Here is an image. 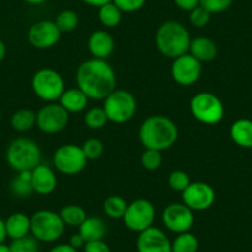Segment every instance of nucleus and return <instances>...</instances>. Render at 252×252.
<instances>
[{"mask_svg": "<svg viewBox=\"0 0 252 252\" xmlns=\"http://www.w3.org/2000/svg\"><path fill=\"white\" fill-rule=\"evenodd\" d=\"M10 188L15 197H30L33 193L32 184H31V172H19L18 176L11 181Z\"/></svg>", "mask_w": 252, "mask_h": 252, "instance_id": "26", "label": "nucleus"}, {"mask_svg": "<svg viewBox=\"0 0 252 252\" xmlns=\"http://www.w3.org/2000/svg\"><path fill=\"white\" fill-rule=\"evenodd\" d=\"M6 230H5V220L0 218V244H3L6 239Z\"/></svg>", "mask_w": 252, "mask_h": 252, "instance_id": "44", "label": "nucleus"}, {"mask_svg": "<svg viewBox=\"0 0 252 252\" xmlns=\"http://www.w3.org/2000/svg\"><path fill=\"white\" fill-rule=\"evenodd\" d=\"M84 4H87V5L89 6H93V8H101L103 5H105V4L108 3H111L113 0H82Z\"/></svg>", "mask_w": 252, "mask_h": 252, "instance_id": "43", "label": "nucleus"}, {"mask_svg": "<svg viewBox=\"0 0 252 252\" xmlns=\"http://www.w3.org/2000/svg\"><path fill=\"white\" fill-rule=\"evenodd\" d=\"M99 20L105 28H115L120 24L123 18V11L111 1L99 8Z\"/></svg>", "mask_w": 252, "mask_h": 252, "instance_id": "29", "label": "nucleus"}, {"mask_svg": "<svg viewBox=\"0 0 252 252\" xmlns=\"http://www.w3.org/2000/svg\"><path fill=\"white\" fill-rule=\"evenodd\" d=\"M113 3L123 13H135L144 8L146 0H113Z\"/></svg>", "mask_w": 252, "mask_h": 252, "instance_id": "38", "label": "nucleus"}, {"mask_svg": "<svg viewBox=\"0 0 252 252\" xmlns=\"http://www.w3.org/2000/svg\"><path fill=\"white\" fill-rule=\"evenodd\" d=\"M55 23L61 32H71L78 26L79 16L73 10H62L55 19Z\"/></svg>", "mask_w": 252, "mask_h": 252, "instance_id": "30", "label": "nucleus"}, {"mask_svg": "<svg viewBox=\"0 0 252 252\" xmlns=\"http://www.w3.org/2000/svg\"><path fill=\"white\" fill-rule=\"evenodd\" d=\"M69 113L60 103H50L42 106L36 114V125L43 134H58L66 129Z\"/></svg>", "mask_w": 252, "mask_h": 252, "instance_id": "11", "label": "nucleus"}, {"mask_svg": "<svg viewBox=\"0 0 252 252\" xmlns=\"http://www.w3.org/2000/svg\"><path fill=\"white\" fill-rule=\"evenodd\" d=\"M136 249L137 252H172V241L161 229L151 226L140 232Z\"/></svg>", "mask_w": 252, "mask_h": 252, "instance_id": "16", "label": "nucleus"}, {"mask_svg": "<svg viewBox=\"0 0 252 252\" xmlns=\"http://www.w3.org/2000/svg\"><path fill=\"white\" fill-rule=\"evenodd\" d=\"M156 209L150 200L136 199L127 205L123 220L125 226L131 231L140 232L154 225Z\"/></svg>", "mask_w": 252, "mask_h": 252, "instance_id": "10", "label": "nucleus"}, {"mask_svg": "<svg viewBox=\"0 0 252 252\" xmlns=\"http://www.w3.org/2000/svg\"><path fill=\"white\" fill-rule=\"evenodd\" d=\"M194 213L183 203H172L162 213L163 225L174 234L188 232L194 225Z\"/></svg>", "mask_w": 252, "mask_h": 252, "instance_id": "12", "label": "nucleus"}, {"mask_svg": "<svg viewBox=\"0 0 252 252\" xmlns=\"http://www.w3.org/2000/svg\"><path fill=\"white\" fill-rule=\"evenodd\" d=\"M82 150H83L87 158L96 159L103 155L104 145L103 142L98 139H88L87 141H84L83 145H82Z\"/></svg>", "mask_w": 252, "mask_h": 252, "instance_id": "35", "label": "nucleus"}, {"mask_svg": "<svg viewBox=\"0 0 252 252\" xmlns=\"http://www.w3.org/2000/svg\"><path fill=\"white\" fill-rule=\"evenodd\" d=\"M173 1L181 10L189 11V13L199 6V0H173Z\"/></svg>", "mask_w": 252, "mask_h": 252, "instance_id": "40", "label": "nucleus"}, {"mask_svg": "<svg viewBox=\"0 0 252 252\" xmlns=\"http://www.w3.org/2000/svg\"><path fill=\"white\" fill-rule=\"evenodd\" d=\"M69 245L71 246H73L74 249H81V247H84V245H86V241H84V239L82 237V235L79 234H74L73 236L71 237V240H69Z\"/></svg>", "mask_w": 252, "mask_h": 252, "instance_id": "42", "label": "nucleus"}, {"mask_svg": "<svg viewBox=\"0 0 252 252\" xmlns=\"http://www.w3.org/2000/svg\"><path fill=\"white\" fill-rule=\"evenodd\" d=\"M61 33L55 21L40 20L29 29L28 40L35 48L47 50L60 41Z\"/></svg>", "mask_w": 252, "mask_h": 252, "instance_id": "15", "label": "nucleus"}, {"mask_svg": "<svg viewBox=\"0 0 252 252\" xmlns=\"http://www.w3.org/2000/svg\"><path fill=\"white\" fill-rule=\"evenodd\" d=\"M40 146L33 140L19 137L10 142L6 150V162L15 172H31L41 164Z\"/></svg>", "mask_w": 252, "mask_h": 252, "instance_id": "4", "label": "nucleus"}, {"mask_svg": "<svg viewBox=\"0 0 252 252\" xmlns=\"http://www.w3.org/2000/svg\"><path fill=\"white\" fill-rule=\"evenodd\" d=\"M31 87L33 93L43 101L55 103L64 92V81L55 69L42 68L33 74Z\"/></svg>", "mask_w": 252, "mask_h": 252, "instance_id": "8", "label": "nucleus"}, {"mask_svg": "<svg viewBox=\"0 0 252 252\" xmlns=\"http://www.w3.org/2000/svg\"><path fill=\"white\" fill-rule=\"evenodd\" d=\"M127 203L120 195H110L103 204V210L106 217L111 219H123L127 209Z\"/></svg>", "mask_w": 252, "mask_h": 252, "instance_id": "27", "label": "nucleus"}, {"mask_svg": "<svg viewBox=\"0 0 252 252\" xmlns=\"http://www.w3.org/2000/svg\"><path fill=\"white\" fill-rule=\"evenodd\" d=\"M108 121V116L103 108H92L84 115V123L92 130L103 129Z\"/></svg>", "mask_w": 252, "mask_h": 252, "instance_id": "31", "label": "nucleus"}, {"mask_svg": "<svg viewBox=\"0 0 252 252\" xmlns=\"http://www.w3.org/2000/svg\"><path fill=\"white\" fill-rule=\"evenodd\" d=\"M210 15H212V14H210L209 11L205 10L203 6L199 5L190 11L189 20H190V24H192L193 26H195V28H205V26L209 24Z\"/></svg>", "mask_w": 252, "mask_h": 252, "instance_id": "37", "label": "nucleus"}, {"mask_svg": "<svg viewBox=\"0 0 252 252\" xmlns=\"http://www.w3.org/2000/svg\"><path fill=\"white\" fill-rule=\"evenodd\" d=\"M0 116H1V113H0Z\"/></svg>", "mask_w": 252, "mask_h": 252, "instance_id": "48", "label": "nucleus"}, {"mask_svg": "<svg viewBox=\"0 0 252 252\" xmlns=\"http://www.w3.org/2000/svg\"><path fill=\"white\" fill-rule=\"evenodd\" d=\"M141 164L147 171H156L162 166V152L157 150L145 149L141 155Z\"/></svg>", "mask_w": 252, "mask_h": 252, "instance_id": "33", "label": "nucleus"}, {"mask_svg": "<svg viewBox=\"0 0 252 252\" xmlns=\"http://www.w3.org/2000/svg\"><path fill=\"white\" fill-rule=\"evenodd\" d=\"M48 252H78V250L74 249L69 244H60L53 246Z\"/></svg>", "mask_w": 252, "mask_h": 252, "instance_id": "41", "label": "nucleus"}, {"mask_svg": "<svg viewBox=\"0 0 252 252\" xmlns=\"http://www.w3.org/2000/svg\"><path fill=\"white\" fill-rule=\"evenodd\" d=\"M31 219V235L37 241L55 242L64 232V222L60 217V213L52 210H38Z\"/></svg>", "mask_w": 252, "mask_h": 252, "instance_id": "5", "label": "nucleus"}, {"mask_svg": "<svg viewBox=\"0 0 252 252\" xmlns=\"http://www.w3.org/2000/svg\"><path fill=\"white\" fill-rule=\"evenodd\" d=\"M189 53L200 62H209L217 57L218 47L212 38L199 36L190 41Z\"/></svg>", "mask_w": 252, "mask_h": 252, "instance_id": "20", "label": "nucleus"}, {"mask_svg": "<svg viewBox=\"0 0 252 252\" xmlns=\"http://www.w3.org/2000/svg\"><path fill=\"white\" fill-rule=\"evenodd\" d=\"M190 35L184 25L174 20L164 21L156 32V46L159 52L168 58H177L188 53Z\"/></svg>", "mask_w": 252, "mask_h": 252, "instance_id": "3", "label": "nucleus"}, {"mask_svg": "<svg viewBox=\"0 0 252 252\" xmlns=\"http://www.w3.org/2000/svg\"><path fill=\"white\" fill-rule=\"evenodd\" d=\"M88 96L78 87H76V88L64 89L58 103L71 114L83 111L88 105Z\"/></svg>", "mask_w": 252, "mask_h": 252, "instance_id": "21", "label": "nucleus"}, {"mask_svg": "<svg viewBox=\"0 0 252 252\" xmlns=\"http://www.w3.org/2000/svg\"><path fill=\"white\" fill-rule=\"evenodd\" d=\"M84 252H111L110 247L104 240H95V241L86 242L83 247Z\"/></svg>", "mask_w": 252, "mask_h": 252, "instance_id": "39", "label": "nucleus"}, {"mask_svg": "<svg viewBox=\"0 0 252 252\" xmlns=\"http://www.w3.org/2000/svg\"><path fill=\"white\" fill-rule=\"evenodd\" d=\"M139 137L145 149L164 151L178 139V127L164 115H151L142 121Z\"/></svg>", "mask_w": 252, "mask_h": 252, "instance_id": "2", "label": "nucleus"}, {"mask_svg": "<svg viewBox=\"0 0 252 252\" xmlns=\"http://www.w3.org/2000/svg\"><path fill=\"white\" fill-rule=\"evenodd\" d=\"M103 109L109 121L124 124L134 118L136 114L137 103L135 96L130 92L115 89L104 99Z\"/></svg>", "mask_w": 252, "mask_h": 252, "instance_id": "6", "label": "nucleus"}, {"mask_svg": "<svg viewBox=\"0 0 252 252\" xmlns=\"http://www.w3.org/2000/svg\"><path fill=\"white\" fill-rule=\"evenodd\" d=\"M168 184L172 190L182 193L190 184V178L184 171H173L168 177Z\"/></svg>", "mask_w": 252, "mask_h": 252, "instance_id": "34", "label": "nucleus"}, {"mask_svg": "<svg viewBox=\"0 0 252 252\" xmlns=\"http://www.w3.org/2000/svg\"><path fill=\"white\" fill-rule=\"evenodd\" d=\"M182 202L193 212H203L214 204L215 190L205 182H190L182 192Z\"/></svg>", "mask_w": 252, "mask_h": 252, "instance_id": "14", "label": "nucleus"}, {"mask_svg": "<svg viewBox=\"0 0 252 252\" xmlns=\"http://www.w3.org/2000/svg\"><path fill=\"white\" fill-rule=\"evenodd\" d=\"M199 241L192 232L178 234L172 241V252H198Z\"/></svg>", "mask_w": 252, "mask_h": 252, "instance_id": "28", "label": "nucleus"}, {"mask_svg": "<svg viewBox=\"0 0 252 252\" xmlns=\"http://www.w3.org/2000/svg\"><path fill=\"white\" fill-rule=\"evenodd\" d=\"M230 137L240 147L251 149L252 147V120L250 119H237L230 127Z\"/></svg>", "mask_w": 252, "mask_h": 252, "instance_id": "22", "label": "nucleus"}, {"mask_svg": "<svg viewBox=\"0 0 252 252\" xmlns=\"http://www.w3.org/2000/svg\"><path fill=\"white\" fill-rule=\"evenodd\" d=\"M25 3L30 4V5H40V4H43L47 0H24Z\"/></svg>", "mask_w": 252, "mask_h": 252, "instance_id": "46", "label": "nucleus"}, {"mask_svg": "<svg viewBox=\"0 0 252 252\" xmlns=\"http://www.w3.org/2000/svg\"><path fill=\"white\" fill-rule=\"evenodd\" d=\"M60 217L64 225L72 227H79L82 222L86 220L87 213L81 205L69 204L63 207L60 212Z\"/></svg>", "mask_w": 252, "mask_h": 252, "instance_id": "25", "label": "nucleus"}, {"mask_svg": "<svg viewBox=\"0 0 252 252\" xmlns=\"http://www.w3.org/2000/svg\"><path fill=\"white\" fill-rule=\"evenodd\" d=\"M9 246L11 252H38V241L32 235L13 240Z\"/></svg>", "mask_w": 252, "mask_h": 252, "instance_id": "32", "label": "nucleus"}, {"mask_svg": "<svg viewBox=\"0 0 252 252\" xmlns=\"http://www.w3.org/2000/svg\"><path fill=\"white\" fill-rule=\"evenodd\" d=\"M106 231H108V227H106L105 221L99 217H87L79 226V234L82 235L86 242L103 240Z\"/></svg>", "mask_w": 252, "mask_h": 252, "instance_id": "23", "label": "nucleus"}, {"mask_svg": "<svg viewBox=\"0 0 252 252\" xmlns=\"http://www.w3.org/2000/svg\"><path fill=\"white\" fill-rule=\"evenodd\" d=\"M88 158L84 155L82 146L73 144L62 145L53 155V166L60 173L66 176L78 174L86 168Z\"/></svg>", "mask_w": 252, "mask_h": 252, "instance_id": "9", "label": "nucleus"}, {"mask_svg": "<svg viewBox=\"0 0 252 252\" xmlns=\"http://www.w3.org/2000/svg\"><path fill=\"white\" fill-rule=\"evenodd\" d=\"M6 236L11 240L28 236L31 231V219L24 213H13L5 220Z\"/></svg>", "mask_w": 252, "mask_h": 252, "instance_id": "19", "label": "nucleus"}, {"mask_svg": "<svg viewBox=\"0 0 252 252\" xmlns=\"http://www.w3.org/2000/svg\"><path fill=\"white\" fill-rule=\"evenodd\" d=\"M190 111L198 121L207 125L220 123L225 115L222 101L215 94L200 92L190 99Z\"/></svg>", "mask_w": 252, "mask_h": 252, "instance_id": "7", "label": "nucleus"}, {"mask_svg": "<svg viewBox=\"0 0 252 252\" xmlns=\"http://www.w3.org/2000/svg\"><path fill=\"white\" fill-rule=\"evenodd\" d=\"M6 56V46L3 42V40H0V62L5 58Z\"/></svg>", "mask_w": 252, "mask_h": 252, "instance_id": "45", "label": "nucleus"}, {"mask_svg": "<svg viewBox=\"0 0 252 252\" xmlns=\"http://www.w3.org/2000/svg\"><path fill=\"white\" fill-rule=\"evenodd\" d=\"M234 0H199V5L210 14H220L232 5Z\"/></svg>", "mask_w": 252, "mask_h": 252, "instance_id": "36", "label": "nucleus"}, {"mask_svg": "<svg viewBox=\"0 0 252 252\" xmlns=\"http://www.w3.org/2000/svg\"><path fill=\"white\" fill-rule=\"evenodd\" d=\"M77 87L93 100H104L116 87V76L106 60L91 58L81 63L76 74Z\"/></svg>", "mask_w": 252, "mask_h": 252, "instance_id": "1", "label": "nucleus"}, {"mask_svg": "<svg viewBox=\"0 0 252 252\" xmlns=\"http://www.w3.org/2000/svg\"><path fill=\"white\" fill-rule=\"evenodd\" d=\"M36 125V113L31 109H19L11 116V126L18 132H26Z\"/></svg>", "mask_w": 252, "mask_h": 252, "instance_id": "24", "label": "nucleus"}, {"mask_svg": "<svg viewBox=\"0 0 252 252\" xmlns=\"http://www.w3.org/2000/svg\"><path fill=\"white\" fill-rule=\"evenodd\" d=\"M251 92H252V88H251Z\"/></svg>", "mask_w": 252, "mask_h": 252, "instance_id": "49", "label": "nucleus"}, {"mask_svg": "<svg viewBox=\"0 0 252 252\" xmlns=\"http://www.w3.org/2000/svg\"><path fill=\"white\" fill-rule=\"evenodd\" d=\"M0 252H11L10 246H9V245H5L4 242L3 244H0Z\"/></svg>", "mask_w": 252, "mask_h": 252, "instance_id": "47", "label": "nucleus"}, {"mask_svg": "<svg viewBox=\"0 0 252 252\" xmlns=\"http://www.w3.org/2000/svg\"><path fill=\"white\" fill-rule=\"evenodd\" d=\"M202 74V62L193 57L190 53H184L174 58L171 67V76L179 86H192Z\"/></svg>", "mask_w": 252, "mask_h": 252, "instance_id": "13", "label": "nucleus"}, {"mask_svg": "<svg viewBox=\"0 0 252 252\" xmlns=\"http://www.w3.org/2000/svg\"><path fill=\"white\" fill-rule=\"evenodd\" d=\"M31 184L33 193L40 195H50L57 187V176L46 164H38L31 171Z\"/></svg>", "mask_w": 252, "mask_h": 252, "instance_id": "17", "label": "nucleus"}, {"mask_svg": "<svg viewBox=\"0 0 252 252\" xmlns=\"http://www.w3.org/2000/svg\"><path fill=\"white\" fill-rule=\"evenodd\" d=\"M115 42L113 36L104 30H96L89 36L88 50L93 58L106 60L113 53Z\"/></svg>", "mask_w": 252, "mask_h": 252, "instance_id": "18", "label": "nucleus"}]
</instances>
